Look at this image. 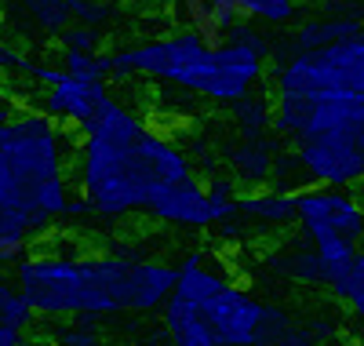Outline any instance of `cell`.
I'll list each match as a JSON object with an SVG mask.
<instances>
[{
	"label": "cell",
	"mask_w": 364,
	"mask_h": 346,
	"mask_svg": "<svg viewBox=\"0 0 364 346\" xmlns=\"http://www.w3.org/2000/svg\"><path fill=\"white\" fill-rule=\"evenodd\" d=\"M77 153L80 194L91 201L95 215L113 223L139 211L149 215L178 179L193 175L186 150L117 99L95 128L80 135Z\"/></svg>",
	"instance_id": "obj_1"
},
{
	"label": "cell",
	"mask_w": 364,
	"mask_h": 346,
	"mask_svg": "<svg viewBox=\"0 0 364 346\" xmlns=\"http://www.w3.org/2000/svg\"><path fill=\"white\" fill-rule=\"evenodd\" d=\"M33 318H37V310L26 303V295L18 292V285L11 288V285L0 281V325H11V328L26 332L29 325H33Z\"/></svg>",
	"instance_id": "obj_18"
},
{
	"label": "cell",
	"mask_w": 364,
	"mask_h": 346,
	"mask_svg": "<svg viewBox=\"0 0 364 346\" xmlns=\"http://www.w3.org/2000/svg\"><path fill=\"white\" fill-rule=\"evenodd\" d=\"M295 157L310 186L353 190L364 182V120L324 128L295 142Z\"/></svg>",
	"instance_id": "obj_7"
},
{
	"label": "cell",
	"mask_w": 364,
	"mask_h": 346,
	"mask_svg": "<svg viewBox=\"0 0 364 346\" xmlns=\"http://www.w3.org/2000/svg\"><path fill=\"white\" fill-rule=\"evenodd\" d=\"M113 77H146L171 88H182L197 99L233 106L255 91L262 80L269 48H255L245 41L208 44L190 29H171L164 37L139 41L128 48H117Z\"/></svg>",
	"instance_id": "obj_2"
},
{
	"label": "cell",
	"mask_w": 364,
	"mask_h": 346,
	"mask_svg": "<svg viewBox=\"0 0 364 346\" xmlns=\"http://www.w3.org/2000/svg\"><path fill=\"white\" fill-rule=\"evenodd\" d=\"M37 241L29 215L18 208L0 204V266H18L29 256V244Z\"/></svg>",
	"instance_id": "obj_14"
},
{
	"label": "cell",
	"mask_w": 364,
	"mask_h": 346,
	"mask_svg": "<svg viewBox=\"0 0 364 346\" xmlns=\"http://www.w3.org/2000/svg\"><path fill=\"white\" fill-rule=\"evenodd\" d=\"M117 8H120V4H113V0H70V15H73V22L91 26V29L109 26V22L117 19Z\"/></svg>",
	"instance_id": "obj_20"
},
{
	"label": "cell",
	"mask_w": 364,
	"mask_h": 346,
	"mask_svg": "<svg viewBox=\"0 0 364 346\" xmlns=\"http://www.w3.org/2000/svg\"><path fill=\"white\" fill-rule=\"evenodd\" d=\"M262 310L266 303L230 281L208 299L171 292L161 306V328L175 346H255Z\"/></svg>",
	"instance_id": "obj_5"
},
{
	"label": "cell",
	"mask_w": 364,
	"mask_h": 346,
	"mask_svg": "<svg viewBox=\"0 0 364 346\" xmlns=\"http://www.w3.org/2000/svg\"><path fill=\"white\" fill-rule=\"evenodd\" d=\"M336 295L350 306L353 321H357V328H360V342H364V248L357 251V259L350 263V273H346L343 285L336 288Z\"/></svg>",
	"instance_id": "obj_17"
},
{
	"label": "cell",
	"mask_w": 364,
	"mask_h": 346,
	"mask_svg": "<svg viewBox=\"0 0 364 346\" xmlns=\"http://www.w3.org/2000/svg\"><path fill=\"white\" fill-rule=\"evenodd\" d=\"M15 285L37 318H106L113 303V263L106 251L37 248L15 266Z\"/></svg>",
	"instance_id": "obj_4"
},
{
	"label": "cell",
	"mask_w": 364,
	"mask_h": 346,
	"mask_svg": "<svg viewBox=\"0 0 364 346\" xmlns=\"http://www.w3.org/2000/svg\"><path fill=\"white\" fill-rule=\"evenodd\" d=\"M26 342V332L11 328V325H0V346H22Z\"/></svg>",
	"instance_id": "obj_24"
},
{
	"label": "cell",
	"mask_w": 364,
	"mask_h": 346,
	"mask_svg": "<svg viewBox=\"0 0 364 346\" xmlns=\"http://www.w3.org/2000/svg\"><path fill=\"white\" fill-rule=\"evenodd\" d=\"M55 41H58V48H63V51H80V55H95L102 48V33H99V29L80 26V22H73L70 29H63Z\"/></svg>",
	"instance_id": "obj_23"
},
{
	"label": "cell",
	"mask_w": 364,
	"mask_h": 346,
	"mask_svg": "<svg viewBox=\"0 0 364 346\" xmlns=\"http://www.w3.org/2000/svg\"><path fill=\"white\" fill-rule=\"evenodd\" d=\"M99 318H70V325H63L55 332V346H99Z\"/></svg>",
	"instance_id": "obj_22"
},
{
	"label": "cell",
	"mask_w": 364,
	"mask_h": 346,
	"mask_svg": "<svg viewBox=\"0 0 364 346\" xmlns=\"http://www.w3.org/2000/svg\"><path fill=\"white\" fill-rule=\"evenodd\" d=\"M295 223L324 263V285L336 292L357 251L364 248V201L339 186H302L295 194Z\"/></svg>",
	"instance_id": "obj_6"
},
{
	"label": "cell",
	"mask_w": 364,
	"mask_h": 346,
	"mask_svg": "<svg viewBox=\"0 0 364 346\" xmlns=\"http://www.w3.org/2000/svg\"><path fill=\"white\" fill-rule=\"evenodd\" d=\"M168 11L178 29H190L208 44H223L230 29L245 19L240 0H168Z\"/></svg>",
	"instance_id": "obj_10"
},
{
	"label": "cell",
	"mask_w": 364,
	"mask_h": 346,
	"mask_svg": "<svg viewBox=\"0 0 364 346\" xmlns=\"http://www.w3.org/2000/svg\"><path fill=\"white\" fill-rule=\"evenodd\" d=\"M109 106H113V95L106 80H80L63 70L55 84L41 88V113L58 120L63 128H73L77 135H87Z\"/></svg>",
	"instance_id": "obj_8"
},
{
	"label": "cell",
	"mask_w": 364,
	"mask_h": 346,
	"mask_svg": "<svg viewBox=\"0 0 364 346\" xmlns=\"http://www.w3.org/2000/svg\"><path fill=\"white\" fill-rule=\"evenodd\" d=\"M233 120H237V132L245 139H255V135H269L273 128V99H262V95H245L237 99L233 106Z\"/></svg>",
	"instance_id": "obj_16"
},
{
	"label": "cell",
	"mask_w": 364,
	"mask_h": 346,
	"mask_svg": "<svg viewBox=\"0 0 364 346\" xmlns=\"http://www.w3.org/2000/svg\"><path fill=\"white\" fill-rule=\"evenodd\" d=\"M15 11L22 19H29V26L44 29V33H51V37H58L63 29L73 26L70 0H15Z\"/></svg>",
	"instance_id": "obj_15"
},
{
	"label": "cell",
	"mask_w": 364,
	"mask_h": 346,
	"mask_svg": "<svg viewBox=\"0 0 364 346\" xmlns=\"http://www.w3.org/2000/svg\"><path fill=\"white\" fill-rule=\"evenodd\" d=\"M113 4H139V0H113Z\"/></svg>",
	"instance_id": "obj_25"
},
{
	"label": "cell",
	"mask_w": 364,
	"mask_h": 346,
	"mask_svg": "<svg viewBox=\"0 0 364 346\" xmlns=\"http://www.w3.org/2000/svg\"><path fill=\"white\" fill-rule=\"evenodd\" d=\"M364 103V33L295 51L273 73V132L295 139L314 106Z\"/></svg>",
	"instance_id": "obj_3"
},
{
	"label": "cell",
	"mask_w": 364,
	"mask_h": 346,
	"mask_svg": "<svg viewBox=\"0 0 364 346\" xmlns=\"http://www.w3.org/2000/svg\"><path fill=\"white\" fill-rule=\"evenodd\" d=\"M245 19L266 22V26H284L299 15V0H240Z\"/></svg>",
	"instance_id": "obj_19"
},
{
	"label": "cell",
	"mask_w": 364,
	"mask_h": 346,
	"mask_svg": "<svg viewBox=\"0 0 364 346\" xmlns=\"http://www.w3.org/2000/svg\"><path fill=\"white\" fill-rule=\"evenodd\" d=\"M295 223V194L262 186V190H245L237 197V211L215 226L223 241H240L248 230H284Z\"/></svg>",
	"instance_id": "obj_9"
},
{
	"label": "cell",
	"mask_w": 364,
	"mask_h": 346,
	"mask_svg": "<svg viewBox=\"0 0 364 346\" xmlns=\"http://www.w3.org/2000/svg\"><path fill=\"white\" fill-rule=\"evenodd\" d=\"M291 325H295V318H291V313H288L284 306H273V303H266V310H262V321H259V339H255V346H277Z\"/></svg>",
	"instance_id": "obj_21"
},
{
	"label": "cell",
	"mask_w": 364,
	"mask_h": 346,
	"mask_svg": "<svg viewBox=\"0 0 364 346\" xmlns=\"http://www.w3.org/2000/svg\"><path fill=\"white\" fill-rule=\"evenodd\" d=\"M353 33H364V19H350V15H314L306 19L299 29H295V51H314V48H324V44H336V41H346Z\"/></svg>",
	"instance_id": "obj_13"
},
{
	"label": "cell",
	"mask_w": 364,
	"mask_h": 346,
	"mask_svg": "<svg viewBox=\"0 0 364 346\" xmlns=\"http://www.w3.org/2000/svg\"><path fill=\"white\" fill-rule=\"evenodd\" d=\"M277 153H281V146L273 135H255V139L240 135V142L230 146V153H226V164L233 168V182L245 186V190H262V186H269Z\"/></svg>",
	"instance_id": "obj_11"
},
{
	"label": "cell",
	"mask_w": 364,
	"mask_h": 346,
	"mask_svg": "<svg viewBox=\"0 0 364 346\" xmlns=\"http://www.w3.org/2000/svg\"><path fill=\"white\" fill-rule=\"evenodd\" d=\"M266 266L277 273V277L291 281V285H310V288L324 285L321 251H317L306 237H302V241H281V244L266 256Z\"/></svg>",
	"instance_id": "obj_12"
}]
</instances>
